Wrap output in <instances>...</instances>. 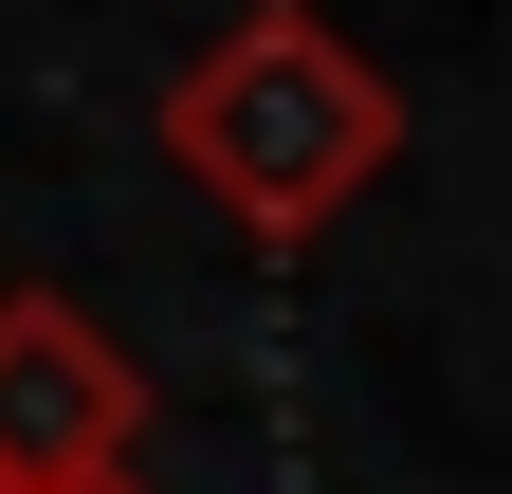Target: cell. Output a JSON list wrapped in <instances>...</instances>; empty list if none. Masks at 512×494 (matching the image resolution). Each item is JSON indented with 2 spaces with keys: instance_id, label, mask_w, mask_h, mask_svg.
<instances>
[{
  "instance_id": "1",
  "label": "cell",
  "mask_w": 512,
  "mask_h": 494,
  "mask_svg": "<svg viewBox=\"0 0 512 494\" xmlns=\"http://www.w3.org/2000/svg\"><path fill=\"white\" fill-rule=\"evenodd\" d=\"M165 165L202 183L238 238H330L384 165H403V92L366 74L311 0H238V19L165 74Z\"/></svg>"
},
{
  "instance_id": "2",
  "label": "cell",
  "mask_w": 512,
  "mask_h": 494,
  "mask_svg": "<svg viewBox=\"0 0 512 494\" xmlns=\"http://www.w3.org/2000/svg\"><path fill=\"white\" fill-rule=\"evenodd\" d=\"M147 440V385L74 293H0V476L19 494H110Z\"/></svg>"
},
{
  "instance_id": "3",
  "label": "cell",
  "mask_w": 512,
  "mask_h": 494,
  "mask_svg": "<svg viewBox=\"0 0 512 494\" xmlns=\"http://www.w3.org/2000/svg\"><path fill=\"white\" fill-rule=\"evenodd\" d=\"M0 494H19V476H0Z\"/></svg>"
},
{
  "instance_id": "4",
  "label": "cell",
  "mask_w": 512,
  "mask_h": 494,
  "mask_svg": "<svg viewBox=\"0 0 512 494\" xmlns=\"http://www.w3.org/2000/svg\"><path fill=\"white\" fill-rule=\"evenodd\" d=\"M110 494H128V476H110Z\"/></svg>"
}]
</instances>
